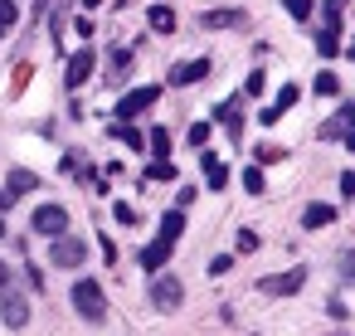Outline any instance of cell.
I'll return each mask as SVG.
<instances>
[{
	"mask_svg": "<svg viewBox=\"0 0 355 336\" xmlns=\"http://www.w3.org/2000/svg\"><path fill=\"white\" fill-rule=\"evenodd\" d=\"M73 307H78V317H88V321H103V317H107L103 283H98V278H78V283H73Z\"/></svg>",
	"mask_w": 355,
	"mask_h": 336,
	"instance_id": "cell-1",
	"label": "cell"
},
{
	"mask_svg": "<svg viewBox=\"0 0 355 336\" xmlns=\"http://www.w3.org/2000/svg\"><path fill=\"white\" fill-rule=\"evenodd\" d=\"M49 263H54V268H78V263H88V244H83L78 234H59V239L49 244Z\"/></svg>",
	"mask_w": 355,
	"mask_h": 336,
	"instance_id": "cell-2",
	"label": "cell"
},
{
	"mask_svg": "<svg viewBox=\"0 0 355 336\" xmlns=\"http://www.w3.org/2000/svg\"><path fill=\"white\" fill-rule=\"evenodd\" d=\"M180 302H185L180 278H175V273H156V278H151V307H156V312H175Z\"/></svg>",
	"mask_w": 355,
	"mask_h": 336,
	"instance_id": "cell-3",
	"label": "cell"
},
{
	"mask_svg": "<svg viewBox=\"0 0 355 336\" xmlns=\"http://www.w3.org/2000/svg\"><path fill=\"white\" fill-rule=\"evenodd\" d=\"M93 69H98V59H93V44H83V49L69 59V69H64V83H69V93H78V88L93 78Z\"/></svg>",
	"mask_w": 355,
	"mask_h": 336,
	"instance_id": "cell-4",
	"label": "cell"
},
{
	"mask_svg": "<svg viewBox=\"0 0 355 336\" xmlns=\"http://www.w3.org/2000/svg\"><path fill=\"white\" fill-rule=\"evenodd\" d=\"M35 234H44V239L69 234V210H64V205H40V210H35Z\"/></svg>",
	"mask_w": 355,
	"mask_h": 336,
	"instance_id": "cell-5",
	"label": "cell"
},
{
	"mask_svg": "<svg viewBox=\"0 0 355 336\" xmlns=\"http://www.w3.org/2000/svg\"><path fill=\"white\" fill-rule=\"evenodd\" d=\"M25 321H30V302H25L20 292H10V287H6V297H0V326L20 331Z\"/></svg>",
	"mask_w": 355,
	"mask_h": 336,
	"instance_id": "cell-6",
	"label": "cell"
},
{
	"mask_svg": "<svg viewBox=\"0 0 355 336\" xmlns=\"http://www.w3.org/2000/svg\"><path fill=\"white\" fill-rule=\"evenodd\" d=\"M200 78H209V59H190V64H175V69L166 74L171 88H190V83H200Z\"/></svg>",
	"mask_w": 355,
	"mask_h": 336,
	"instance_id": "cell-7",
	"label": "cell"
},
{
	"mask_svg": "<svg viewBox=\"0 0 355 336\" xmlns=\"http://www.w3.org/2000/svg\"><path fill=\"white\" fill-rule=\"evenodd\" d=\"M156 98H161V88H156V83H151V88H132V93L117 103V117H137V112L156 108Z\"/></svg>",
	"mask_w": 355,
	"mask_h": 336,
	"instance_id": "cell-8",
	"label": "cell"
},
{
	"mask_svg": "<svg viewBox=\"0 0 355 336\" xmlns=\"http://www.w3.org/2000/svg\"><path fill=\"white\" fill-rule=\"evenodd\" d=\"M171 253H175V244H171V239H156V244H146V249L137 253V263H141L146 273H161V268L171 263Z\"/></svg>",
	"mask_w": 355,
	"mask_h": 336,
	"instance_id": "cell-9",
	"label": "cell"
},
{
	"mask_svg": "<svg viewBox=\"0 0 355 336\" xmlns=\"http://www.w3.org/2000/svg\"><path fill=\"white\" fill-rule=\"evenodd\" d=\"M200 25H205V30H239V25H243V10H205Z\"/></svg>",
	"mask_w": 355,
	"mask_h": 336,
	"instance_id": "cell-10",
	"label": "cell"
},
{
	"mask_svg": "<svg viewBox=\"0 0 355 336\" xmlns=\"http://www.w3.org/2000/svg\"><path fill=\"white\" fill-rule=\"evenodd\" d=\"M200 166H205V180H209V190H224V185H229V166H224L219 156H209V146H205Z\"/></svg>",
	"mask_w": 355,
	"mask_h": 336,
	"instance_id": "cell-11",
	"label": "cell"
},
{
	"mask_svg": "<svg viewBox=\"0 0 355 336\" xmlns=\"http://www.w3.org/2000/svg\"><path fill=\"white\" fill-rule=\"evenodd\" d=\"M302 283H306V268H292L282 278H263V292H297Z\"/></svg>",
	"mask_w": 355,
	"mask_h": 336,
	"instance_id": "cell-12",
	"label": "cell"
},
{
	"mask_svg": "<svg viewBox=\"0 0 355 336\" xmlns=\"http://www.w3.org/2000/svg\"><path fill=\"white\" fill-rule=\"evenodd\" d=\"M146 25H151L156 35H175V10H171V6H151V10H146Z\"/></svg>",
	"mask_w": 355,
	"mask_h": 336,
	"instance_id": "cell-13",
	"label": "cell"
},
{
	"mask_svg": "<svg viewBox=\"0 0 355 336\" xmlns=\"http://www.w3.org/2000/svg\"><path fill=\"white\" fill-rule=\"evenodd\" d=\"M132 74V49H112V59H107V83H122Z\"/></svg>",
	"mask_w": 355,
	"mask_h": 336,
	"instance_id": "cell-14",
	"label": "cell"
},
{
	"mask_svg": "<svg viewBox=\"0 0 355 336\" xmlns=\"http://www.w3.org/2000/svg\"><path fill=\"white\" fill-rule=\"evenodd\" d=\"M331 219H336L331 205H306V210H302V229H326Z\"/></svg>",
	"mask_w": 355,
	"mask_h": 336,
	"instance_id": "cell-15",
	"label": "cell"
},
{
	"mask_svg": "<svg viewBox=\"0 0 355 336\" xmlns=\"http://www.w3.org/2000/svg\"><path fill=\"white\" fill-rule=\"evenodd\" d=\"M6 190H10V195L40 190V176H35V171H10V176H6Z\"/></svg>",
	"mask_w": 355,
	"mask_h": 336,
	"instance_id": "cell-16",
	"label": "cell"
},
{
	"mask_svg": "<svg viewBox=\"0 0 355 336\" xmlns=\"http://www.w3.org/2000/svg\"><path fill=\"white\" fill-rule=\"evenodd\" d=\"M180 234H185V210H171V215H161V239H171V244H175Z\"/></svg>",
	"mask_w": 355,
	"mask_h": 336,
	"instance_id": "cell-17",
	"label": "cell"
},
{
	"mask_svg": "<svg viewBox=\"0 0 355 336\" xmlns=\"http://www.w3.org/2000/svg\"><path fill=\"white\" fill-rule=\"evenodd\" d=\"M316 54H321V59H336V54H340V30H321V35H316Z\"/></svg>",
	"mask_w": 355,
	"mask_h": 336,
	"instance_id": "cell-18",
	"label": "cell"
},
{
	"mask_svg": "<svg viewBox=\"0 0 355 336\" xmlns=\"http://www.w3.org/2000/svg\"><path fill=\"white\" fill-rule=\"evenodd\" d=\"M311 88H316V98H336V93H340V74H331V69H321Z\"/></svg>",
	"mask_w": 355,
	"mask_h": 336,
	"instance_id": "cell-19",
	"label": "cell"
},
{
	"mask_svg": "<svg viewBox=\"0 0 355 336\" xmlns=\"http://www.w3.org/2000/svg\"><path fill=\"white\" fill-rule=\"evenodd\" d=\"M112 137H117V142H127L132 151H141V146H146V137H141L132 122H117V127H112Z\"/></svg>",
	"mask_w": 355,
	"mask_h": 336,
	"instance_id": "cell-20",
	"label": "cell"
},
{
	"mask_svg": "<svg viewBox=\"0 0 355 336\" xmlns=\"http://www.w3.org/2000/svg\"><path fill=\"white\" fill-rule=\"evenodd\" d=\"M146 146H151L156 156H171V132H166V127H151V137H146Z\"/></svg>",
	"mask_w": 355,
	"mask_h": 336,
	"instance_id": "cell-21",
	"label": "cell"
},
{
	"mask_svg": "<svg viewBox=\"0 0 355 336\" xmlns=\"http://www.w3.org/2000/svg\"><path fill=\"white\" fill-rule=\"evenodd\" d=\"M146 176H151V180H175V161H166V156H156V161L146 166Z\"/></svg>",
	"mask_w": 355,
	"mask_h": 336,
	"instance_id": "cell-22",
	"label": "cell"
},
{
	"mask_svg": "<svg viewBox=\"0 0 355 336\" xmlns=\"http://www.w3.org/2000/svg\"><path fill=\"white\" fill-rule=\"evenodd\" d=\"M209 132H214V122H195V127H190V146L205 151V146H209Z\"/></svg>",
	"mask_w": 355,
	"mask_h": 336,
	"instance_id": "cell-23",
	"label": "cell"
},
{
	"mask_svg": "<svg viewBox=\"0 0 355 336\" xmlns=\"http://www.w3.org/2000/svg\"><path fill=\"white\" fill-rule=\"evenodd\" d=\"M287 161V146H258V166H277Z\"/></svg>",
	"mask_w": 355,
	"mask_h": 336,
	"instance_id": "cell-24",
	"label": "cell"
},
{
	"mask_svg": "<svg viewBox=\"0 0 355 336\" xmlns=\"http://www.w3.org/2000/svg\"><path fill=\"white\" fill-rule=\"evenodd\" d=\"M282 10L292 20H311V0H282Z\"/></svg>",
	"mask_w": 355,
	"mask_h": 336,
	"instance_id": "cell-25",
	"label": "cell"
},
{
	"mask_svg": "<svg viewBox=\"0 0 355 336\" xmlns=\"http://www.w3.org/2000/svg\"><path fill=\"white\" fill-rule=\"evenodd\" d=\"M243 190L263 195V166H248V171H243Z\"/></svg>",
	"mask_w": 355,
	"mask_h": 336,
	"instance_id": "cell-26",
	"label": "cell"
},
{
	"mask_svg": "<svg viewBox=\"0 0 355 336\" xmlns=\"http://www.w3.org/2000/svg\"><path fill=\"white\" fill-rule=\"evenodd\" d=\"M112 219H117V224H127V229H132V224H137V210H132V205H127V200H117V205H112Z\"/></svg>",
	"mask_w": 355,
	"mask_h": 336,
	"instance_id": "cell-27",
	"label": "cell"
},
{
	"mask_svg": "<svg viewBox=\"0 0 355 336\" xmlns=\"http://www.w3.org/2000/svg\"><path fill=\"white\" fill-rule=\"evenodd\" d=\"M15 20H20V6H15V0H0V25H6V30H10Z\"/></svg>",
	"mask_w": 355,
	"mask_h": 336,
	"instance_id": "cell-28",
	"label": "cell"
},
{
	"mask_svg": "<svg viewBox=\"0 0 355 336\" xmlns=\"http://www.w3.org/2000/svg\"><path fill=\"white\" fill-rule=\"evenodd\" d=\"M234 249H239V253H253V249H258V234H253V229H239Z\"/></svg>",
	"mask_w": 355,
	"mask_h": 336,
	"instance_id": "cell-29",
	"label": "cell"
},
{
	"mask_svg": "<svg viewBox=\"0 0 355 336\" xmlns=\"http://www.w3.org/2000/svg\"><path fill=\"white\" fill-rule=\"evenodd\" d=\"M263 88H268V74H248V83H243V93H248V98H258Z\"/></svg>",
	"mask_w": 355,
	"mask_h": 336,
	"instance_id": "cell-30",
	"label": "cell"
},
{
	"mask_svg": "<svg viewBox=\"0 0 355 336\" xmlns=\"http://www.w3.org/2000/svg\"><path fill=\"white\" fill-rule=\"evenodd\" d=\"M229 268H234V258H229V253H219V258H209V278H224Z\"/></svg>",
	"mask_w": 355,
	"mask_h": 336,
	"instance_id": "cell-31",
	"label": "cell"
},
{
	"mask_svg": "<svg viewBox=\"0 0 355 336\" xmlns=\"http://www.w3.org/2000/svg\"><path fill=\"white\" fill-rule=\"evenodd\" d=\"M258 122H263V127H277V122H282V108H277V103H272V108H263V112H258Z\"/></svg>",
	"mask_w": 355,
	"mask_h": 336,
	"instance_id": "cell-32",
	"label": "cell"
},
{
	"mask_svg": "<svg viewBox=\"0 0 355 336\" xmlns=\"http://www.w3.org/2000/svg\"><path fill=\"white\" fill-rule=\"evenodd\" d=\"M292 103H297V88H292V83H282V93H277V108H282V112H287V108H292Z\"/></svg>",
	"mask_w": 355,
	"mask_h": 336,
	"instance_id": "cell-33",
	"label": "cell"
},
{
	"mask_svg": "<svg viewBox=\"0 0 355 336\" xmlns=\"http://www.w3.org/2000/svg\"><path fill=\"white\" fill-rule=\"evenodd\" d=\"M331 317H336V321H345V317H350V307H345V297H331Z\"/></svg>",
	"mask_w": 355,
	"mask_h": 336,
	"instance_id": "cell-34",
	"label": "cell"
},
{
	"mask_svg": "<svg viewBox=\"0 0 355 336\" xmlns=\"http://www.w3.org/2000/svg\"><path fill=\"white\" fill-rule=\"evenodd\" d=\"M340 195H345V200L355 195V171H345V176H340Z\"/></svg>",
	"mask_w": 355,
	"mask_h": 336,
	"instance_id": "cell-35",
	"label": "cell"
},
{
	"mask_svg": "<svg viewBox=\"0 0 355 336\" xmlns=\"http://www.w3.org/2000/svg\"><path fill=\"white\" fill-rule=\"evenodd\" d=\"M15 200H20V195H10V190H0V215H6V210H15Z\"/></svg>",
	"mask_w": 355,
	"mask_h": 336,
	"instance_id": "cell-36",
	"label": "cell"
},
{
	"mask_svg": "<svg viewBox=\"0 0 355 336\" xmlns=\"http://www.w3.org/2000/svg\"><path fill=\"white\" fill-rule=\"evenodd\" d=\"M10 287V263H0V292Z\"/></svg>",
	"mask_w": 355,
	"mask_h": 336,
	"instance_id": "cell-37",
	"label": "cell"
},
{
	"mask_svg": "<svg viewBox=\"0 0 355 336\" xmlns=\"http://www.w3.org/2000/svg\"><path fill=\"white\" fill-rule=\"evenodd\" d=\"M0 239H6V219H0Z\"/></svg>",
	"mask_w": 355,
	"mask_h": 336,
	"instance_id": "cell-38",
	"label": "cell"
},
{
	"mask_svg": "<svg viewBox=\"0 0 355 336\" xmlns=\"http://www.w3.org/2000/svg\"><path fill=\"white\" fill-rule=\"evenodd\" d=\"M6 35H10V30H6V25H0V40H6Z\"/></svg>",
	"mask_w": 355,
	"mask_h": 336,
	"instance_id": "cell-39",
	"label": "cell"
}]
</instances>
